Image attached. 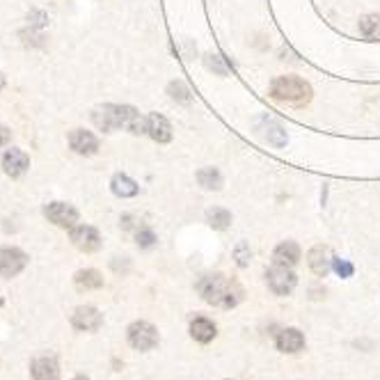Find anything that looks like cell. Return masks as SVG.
I'll return each mask as SVG.
<instances>
[{"mask_svg": "<svg viewBox=\"0 0 380 380\" xmlns=\"http://www.w3.org/2000/svg\"><path fill=\"white\" fill-rule=\"evenodd\" d=\"M305 348V337L296 327H287L278 337V351L282 353H298Z\"/></svg>", "mask_w": 380, "mask_h": 380, "instance_id": "e0dca14e", "label": "cell"}, {"mask_svg": "<svg viewBox=\"0 0 380 380\" xmlns=\"http://www.w3.org/2000/svg\"><path fill=\"white\" fill-rule=\"evenodd\" d=\"M206 65H209V69H215V72H218L220 76L227 74V67L222 65V60L218 55H209V57H206Z\"/></svg>", "mask_w": 380, "mask_h": 380, "instance_id": "83f0119b", "label": "cell"}, {"mask_svg": "<svg viewBox=\"0 0 380 380\" xmlns=\"http://www.w3.org/2000/svg\"><path fill=\"white\" fill-rule=\"evenodd\" d=\"M307 264H309V269H312L314 275L325 278V275L332 271V264H334L332 250L327 245H314L307 255Z\"/></svg>", "mask_w": 380, "mask_h": 380, "instance_id": "9c48e42d", "label": "cell"}, {"mask_svg": "<svg viewBox=\"0 0 380 380\" xmlns=\"http://www.w3.org/2000/svg\"><path fill=\"white\" fill-rule=\"evenodd\" d=\"M110 190H112V193H115L117 197L126 200V197H135L137 193H140V186H137L131 177L115 175V177H112V181H110Z\"/></svg>", "mask_w": 380, "mask_h": 380, "instance_id": "d6986e66", "label": "cell"}, {"mask_svg": "<svg viewBox=\"0 0 380 380\" xmlns=\"http://www.w3.org/2000/svg\"><path fill=\"white\" fill-rule=\"evenodd\" d=\"M30 374L34 380H60V365L55 355L34 358L30 365Z\"/></svg>", "mask_w": 380, "mask_h": 380, "instance_id": "5bb4252c", "label": "cell"}, {"mask_svg": "<svg viewBox=\"0 0 380 380\" xmlns=\"http://www.w3.org/2000/svg\"><path fill=\"white\" fill-rule=\"evenodd\" d=\"M271 97L280 103L302 108L312 101V85L298 76H280L271 83Z\"/></svg>", "mask_w": 380, "mask_h": 380, "instance_id": "3957f363", "label": "cell"}, {"mask_svg": "<svg viewBox=\"0 0 380 380\" xmlns=\"http://www.w3.org/2000/svg\"><path fill=\"white\" fill-rule=\"evenodd\" d=\"M44 215L48 218V222H53L65 229H72L76 227V222H79V211L67 202H50L44 209Z\"/></svg>", "mask_w": 380, "mask_h": 380, "instance_id": "52a82bcc", "label": "cell"}, {"mask_svg": "<svg viewBox=\"0 0 380 380\" xmlns=\"http://www.w3.org/2000/svg\"><path fill=\"white\" fill-rule=\"evenodd\" d=\"M74 284L79 291H92V289H101L103 287V278L99 271L94 269H85L74 275Z\"/></svg>", "mask_w": 380, "mask_h": 380, "instance_id": "ffe728a7", "label": "cell"}, {"mask_svg": "<svg viewBox=\"0 0 380 380\" xmlns=\"http://www.w3.org/2000/svg\"><path fill=\"white\" fill-rule=\"evenodd\" d=\"M92 122L99 131H117V128H126L128 133L140 135L147 133V117H142L133 106H117V103H103V106L94 108Z\"/></svg>", "mask_w": 380, "mask_h": 380, "instance_id": "6da1fadb", "label": "cell"}, {"mask_svg": "<svg viewBox=\"0 0 380 380\" xmlns=\"http://www.w3.org/2000/svg\"><path fill=\"white\" fill-rule=\"evenodd\" d=\"M332 269H334L337 275H339V278H351V275L355 273V269H353L351 262H346V259H337V257H334Z\"/></svg>", "mask_w": 380, "mask_h": 380, "instance_id": "4316f807", "label": "cell"}, {"mask_svg": "<svg viewBox=\"0 0 380 380\" xmlns=\"http://www.w3.org/2000/svg\"><path fill=\"white\" fill-rule=\"evenodd\" d=\"M74 380H90V378H88V376H76Z\"/></svg>", "mask_w": 380, "mask_h": 380, "instance_id": "4dcf8cb0", "label": "cell"}, {"mask_svg": "<svg viewBox=\"0 0 380 380\" xmlns=\"http://www.w3.org/2000/svg\"><path fill=\"white\" fill-rule=\"evenodd\" d=\"M135 238H137V245H140V247H154V243H156V234H154L149 227L137 229Z\"/></svg>", "mask_w": 380, "mask_h": 380, "instance_id": "d4e9b609", "label": "cell"}, {"mask_svg": "<svg viewBox=\"0 0 380 380\" xmlns=\"http://www.w3.org/2000/svg\"><path fill=\"white\" fill-rule=\"evenodd\" d=\"M197 289H200L202 298L209 302V305L222 307V309L236 307L240 302V296H243V291H240L238 284L234 280L224 278L220 273L202 278V282L197 284Z\"/></svg>", "mask_w": 380, "mask_h": 380, "instance_id": "7a4b0ae2", "label": "cell"}, {"mask_svg": "<svg viewBox=\"0 0 380 380\" xmlns=\"http://www.w3.org/2000/svg\"><path fill=\"white\" fill-rule=\"evenodd\" d=\"M206 220H209V224L213 229H227L231 224V213L227 209H222V206H213V209L206 211Z\"/></svg>", "mask_w": 380, "mask_h": 380, "instance_id": "603a6c76", "label": "cell"}, {"mask_svg": "<svg viewBox=\"0 0 380 380\" xmlns=\"http://www.w3.org/2000/svg\"><path fill=\"white\" fill-rule=\"evenodd\" d=\"M147 135H149L154 142L165 144L172 140V124L163 115H158V112H149V115H147Z\"/></svg>", "mask_w": 380, "mask_h": 380, "instance_id": "4fadbf2b", "label": "cell"}, {"mask_svg": "<svg viewBox=\"0 0 380 380\" xmlns=\"http://www.w3.org/2000/svg\"><path fill=\"white\" fill-rule=\"evenodd\" d=\"M259 131H262L264 140L269 144H275V147H284L287 144V131L282 128V124L278 122V119L273 117H262L259 119Z\"/></svg>", "mask_w": 380, "mask_h": 380, "instance_id": "9a60e30c", "label": "cell"}, {"mask_svg": "<svg viewBox=\"0 0 380 380\" xmlns=\"http://www.w3.org/2000/svg\"><path fill=\"white\" fill-rule=\"evenodd\" d=\"M128 344L135 351H151L158 344V330L147 321H135L128 325Z\"/></svg>", "mask_w": 380, "mask_h": 380, "instance_id": "277c9868", "label": "cell"}, {"mask_svg": "<svg viewBox=\"0 0 380 380\" xmlns=\"http://www.w3.org/2000/svg\"><path fill=\"white\" fill-rule=\"evenodd\" d=\"M190 337H193L195 341H200V344L213 341V337H215L213 321H209V318H204V316H197L195 321L190 323Z\"/></svg>", "mask_w": 380, "mask_h": 380, "instance_id": "ac0fdd59", "label": "cell"}, {"mask_svg": "<svg viewBox=\"0 0 380 380\" xmlns=\"http://www.w3.org/2000/svg\"><path fill=\"white\" fill-rule=\"evenodd\" d=\"M360 32L371 41H380V16L378 14H367L360 19Z\"/></svg>", "mask_w": 380, "mask_h": 380, "instance_id": "7402d4cb", "label": "cell"}, {"mask_svg": "<svg viewBox=\"0 0 380 380\" xmlns=\"http://www.w3.org/2000/svg\"><path fill=\"white\" fill-rule=\"evenodd\" d=\"M28 168H30V158H28V154H25V151L16 149V147H12V149L5 151V156H3V172H5L7 177L19 179V177L25 175V172H28Z\"/></svg>", "mask_w": 380, "mask_h": 380, "instance_id": "8fae6325", "label": "cell"}, {"mask_svg": "<svg viewBox=\"0 0 380 380\" xmlns=\"http://www.w3.org/2000/svg\"><path fill=\"white\" fill-rule=\"evenodd\" d=\"M72 325L76 327V330H83V332H94L99 330V327L103 325V314L99 312L97 307H79L72 316Z\"/></svg>", "mask_w": 380, "mask_h": 380, "instance_id": "30bf717a", "label": "cell"}, {"mask_svg": "<svg viewBox=\"0 0 380 380\" xmlns=\"http://www.w3.org/2000/svg\"><path fill=\"white\" fill-rule=\"evenodd\" d=\"M234 257H236V264L240 266V269H245V266L250 264V257H252V252H250V245L245 243H238L236 250H234Z\"/></svg>", "mask_w": 380, "mask_h": 380, "instance_id": "484cf974", "label": "cell"}, {"mask_svg": "<svg viewBox=\"0 0 380 380\" xmlns=\"http://www.w3.org/2000/svg\"><path fill=\"white\" fill-rule=\"evenodd\" d=\"M10 140H12V131H10V128H7V126L0 124V147L10 144Z\"/></svg>", "mask_w": 380, "mask_h": 380, "instance_id": "f1b7e54d", "label": "cell"}, {"mask_svg": "<svg viewBox=\"0 0 380 380\" xmlns=\"http://www.w3.org/2000/svg\"><path fill=\"white\" fill-rule=\"evenodd\" d=\"M266 282H269V287H271V291L275 293V296H289V293L296 289L298 278H296V273L289 269V266L275 264L273 269L266 273Z\"/></svg>", "mask_w": 380, "mask_h": 380, "instance_id": "5b68a950", "label": "cell"}, {"mask_svg": "<svg viewBox=\"0 0 380 380\" xmlns=\"http://www.w3.org/2000/svg\"><path fill=\"white\" fill-rule=\"evenodd\" d=\"M28 255L19 247H3L0 250V278H16L25 266H28Z\"/></svg>", "mask_w": 380, "mask_h": 380, "instance_id": "8992f818", "label": "cell"}, {"mask_svg": "<svg viewBox=\"0 0 380 380\" xmlns=\"http://www.w3.org/2000/svg\"><path fill=\"white\" fill-rule=\"evenodd\" d=\"M3 88H5V76L0 74V90H3Z\"/></svg>", "mask_w": 380, "mask_h": 380, "instance_id": "f546056e", "label": "cell"}, {"mask_svg": "<svg viewBox=\"0 0 380 380\" xmlns=\"http://www.w3.org/2000/svg\"><path fill=\"white\" fill-rule=\"evenodd\" d=\"M69 147L81 154V156H94V154L99 151V140L97 135L85 131V128H74L72 133H69Z\"/></svg>", "mask_w": 380, "mask_h": 380, "instance_id": "7c38bea8", "label": "cell"}, {"mask_svg": "<svg viewBox=\"0 0 380 380\" xmlns=\"http://www.w3.org/2000/svg\"><path fill=\"white\" fill-rule=\"evenodd\" d=\"M273 262L280 264V266H289V269H293V266L300 262V247H298L296 240H284V243H280L278 247H275Z\"/></svg>", "mask_w": 380, "mask_h": 380, "instance_id": "2e32d148", "label": "cell"}, {"mask_svg": "<svg viewBox=\"0 0 380 380\" xmlns=\"http://www.w3.org/2000/svg\"><path fill=\"white\" fill-rule=\"evenodd\" d=\"M72 243L81 252H97L101 247V234L90 224H79V227H72Z\"/></svg>", "mask_w": 380, "mask_h": 380, "instance_id": "ba28073f", "label": "cell"}, {"mask_svg": "<svg viewBox=\"0 0 380 380\" xmlns=\"http://www.w3.org/2000/svg\"><path fill=\"white\" fill-rule=\"evenodd\" d=\"M168 92L177 103H190V101H193V97H190V90L181 81H172L168 85Z\"/></svg>", "mask_w": 380, "mask_h": 380, "instance_id": "cb8c5ba5", "label": "cell"}, {"mask_svg": "<svg viewBox=\"0 0 380 380\" xmlns=\"http://www.w3.org/2000/svg\"><path fill=\"white\" fill-rule=\"evenodd\" d=\"M197 181L204 190H220L222 188V175L215 168H202L197 172Z\"/></svg>", "mask_w": 380, "mask_h": 380, "instance_id": "44dd1931", "label": "cell"}]
</instances>
